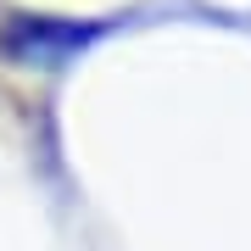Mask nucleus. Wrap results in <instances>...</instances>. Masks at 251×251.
Instances as JSON below:
<instances>
[{
    "label": "nucleus",
    "mask_w": 251,
    "mask_h": 251,
    "mask_svg": "<svg viewBox=\"0 0 251 251\" xmlns=\"http://www.w3.org/2000/svg\"><path fill=\"white\" fill-rule=\"evenodd\" d=\"M84 39L90 34H84V28H67V23H17L6 34V50L17 56V62H45L50 67V62H62L67 50H78Z\"/></svg>",
    "instance_id": "obj_1"
}]
</instances>
